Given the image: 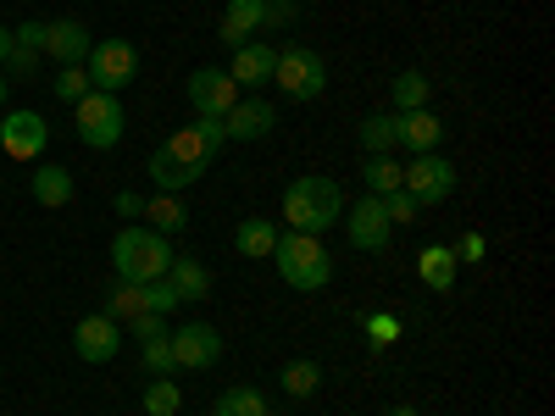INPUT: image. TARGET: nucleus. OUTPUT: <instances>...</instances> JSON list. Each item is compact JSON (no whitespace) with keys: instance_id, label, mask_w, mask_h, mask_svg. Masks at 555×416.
<instances>
[{"instance_id":"obj_11","label":"nucleus","mask_w":555,"mask_h":416,"mask_svg":"<svg viewBox=\"0 0 555 416\" xmlns=\"http://www.w3.org/2000/svg\"><path fill=\"white\" fill-rule=\"evenodd\" d=\"M44 145H51V122L39 112H7V122H0V151L12 161H39Z\"/></svg>"},{"instance_id":"obj_28","label":"nucleus","mask_w":555,"mask_h":416,"mask_svg":"<svg viewBox=\"0 0 555 416\" xmlns=\"http://www.w3.org/2000/svg\"><path fill=\"white\" fill-rule=\"evenodd\" d=\"M284 389H289L295 400H311V394L322 389V366H317L311 355H295V361L284 366Z\"/></svg>"},{"instance_id":"obj_15","label":"nucleus","mask_w":555,"mask_h":416,"mask_svg":"<svg viewBox=\"0 0 555 416\" xmlns=\"http://www.w3.org/2000/svg\"><path fill=\"white\" fill-rule=\"evenodd\" d=\"M261 28H267V0H228L217 34H222V44H234V51H240V44H250Z\"/></svg>"},{"instance_id":"obj_41","label":"nucleus","mask_w":555,"mask_h":416,"mask_svg":"<svg viewBox=\"0 0 555 416\" xmlns=\"http://www.w3.org/2000/svg\"><path fill=\"white\" fill-rule=\"evenodd\" d=\"M267 23L272 28H289L295 23V0H267Z\"/></svg>"},{"instance_id":"obj_43","label":"nucleus","mask_w":555,"mask_h":416,"mask_svg":"<svg viewBox=\"0 0 555 416\" xmlns=\"http://www.w3.org/2000/svg\"><path fill=\"white\" fill-rule=\"evenodd\" d=\"M7 51H12V34H7V28H0V62H7Z\"/></svg>"},{"instance_id":"obj_40","label":"nucleus","mask_w":555,"mask_h":416,"mask_svg":"<svg viewBox=\"0 0 555 416\" xmlns=\"http://www.w3.org/2000/svg\"><path fill=\"white\" fill-rule=\"evenodd\" d=\"M450 250H455V261H483V250H489V245H483V234H461Z\"/></svg>"},{"instance_id":"obj_16","label":"nucleus","mask_w":555,"mask_h":416,"mask_svg":"<svg viewBox=\"0 0 555 416\" xmlns=\"http://www.w3.org/2000/svg\"><path fill=\"white\" fill-rule=\"evenodd\" d=\"M272 67H278V51H272V44H261V39H250V44H240V51H234L228 78H234L240 89H261V83H272Z\"/></svg>"},{"instance_id":"obj_42","label":"nucleus","mask_w":555,"mask_h":416,"mask_svg":"<svg viewBox=\"0 0 555 416\" xmlns=\"http://www.w3.org/2000/svg\"><path fill=\"white\" fill-rule=\"evenodd\" d=\"M117 217H122V222H133V217H145V200H139L133 190H122V195H117Z\"/></svg>"},{"instance_id":"obj_20","label":"nucleus","mask_w":555,"mask_h":416,"mask_svg":"<svg viewBox=\"0 0 555 416\" xmlns=\"http://www.w3.org/2000/svg\"><path fill=\"white\" fill-rule=\"evenodd\" d=\"M167 284L178 289V300H183V306H190V300H206V295H211V272H206L195 256H172Z\"/></svg>"},{"instance_id":"obj_19","label":"nucleus","mask_w":555,"mask_h":416,"mask_svg":"<svg viewBox=\"0 0 555 416\" xmlns=\"http://www.w3.org/2000/svg\"><path fill=\"white\" fill-rule=\"evenodd\" d=\"M416 277H423L434 295H450L455 289V250L450 245H423L416 250Z\"/></svg>"},{"instance_id":"obj_38","label":"nucleus","mask_w":555,"mask_h":416,"mask_svg":"<svg viewBox=\"0 0 555 416\" xmlns=\"http://www.w3.org/2000/svg\"><path fill=\"white\" fill-rule=\"evenodd\" d=\"M378 200H384V211H389V222H395V227L416 222V211H423V206H416V200H411L405 190H395V195H378Z\"/></svg>"},{"instance_id":"obj_4","label":"nucleus","mask_w":555,"mask_h":416,"mask_svg":"<svg viewBox=\"0 0 555 416\" xmlns=\"http://www.w3.org/2000/svg\"><path fill=\"white\" fill-rule=\"evenodd\" d=\"M73 112H78V139H83L89 151H112L117 139H122V128H128L122 95H106V89H89Z\"/></svg>"},{"instance_id":"obj_30","label":"nucleus","mask_w":555,"mask_h":416,"mask_svg":"<svg viewBox=\"0 0 555 416\" xmlns=\"http://www.w3.org/2000/svg\"><path fill=\"white\" fill-rule=\"evenodd\" d=\"M178 405H183V389H178L172 378H151V389H145V416H178Z\"/></svg>"},{"instance_id":"obj_36","label":"nucleus","mask_w":555,"mask_h":416,"mask_svg":"<svg viewBox=\"0 0 555 416\" xmlns=\"http://www.w3.org/2000/svg\"><path fill=\"white\" fill-rule=\"evenodd\" d=\"M139 289H145V311H162V316H167V311H178V306H183V300H178V289L167 284V277H156V284H139Z\"/></svg>"},{"instance_id":"obj_22","label":"nucleus","mask_w":555,"mask_h":416,"mask_svg":"<svg viewBox=\"0 0 555 416\" xmlns=\"http://www.w3.org/2000/svg\"><path fill=\"white\" fill-rule=\"evenodd\" d=\"M234 250L240 256H250V261H272V250H278V222H267V217H250V222H240L234 227Z\"/></svg>"},{"instance_id":"obj_9","label":"nucleus","mask_w":555,"mask_h":416,"mask_svg":"<svg viewBox=\"0 0 555 416\" xmlns=\"http://www.w3.org/2000/svg\"><path fill=\"white\" fill-rule=\"evenodd\" d=\"M183 89H190L195 117H228V112H234V106L245 101V89H240L234 78H228L222 67H195Z\"/></svg>"},{"instance_id":"obj_7","label":"nucleus","mask_w":555,"mask_h":416,"mask_svg":"<svg viewBox=\"0 0 555 416\" xmlns=\"http://www.w3.org/2000/svg\"><path fill=\"white\" fill-rule=\"evenodd\" d=\"M400 190H405L416 206H439V200L455 195V167H450L439 151L411 156V167H400Z\"/></svg>"},{"instance_id":"obj_32","label":"nucleus","mask_w":555,"mask_h":416,"mask_svg":"<svg viewBox=\"0 0 555 416\" xmlns=\"http://www.w3.org/2000/svg\"><path fill=\"white\" fill-rule=\"evenodd\" d=\"M51 89H56V101L78 106V101H83V95H89V89H95V83H89V73H83V67H62V73L51 78Z\"/></svg>"},{"instance_id":"obj_34","label":"nucleus","mask_w":555,"mask_h":416,"mask_svg":"<svg viewBox=\"0 0 555 416\" xmlns=\"http://www.w3.org/2000/svg\"><path fill=\"white\" fill-rule=\"evenodd\" d=\"M128 334H133L139 344L167 339V316H162V311H139V316H128Z\"/></svg>"},{"instance_id":"obj_5","label":"nucleus","mask_w":555,"mask_h":416,"mask_svg":"<svg viewBox=\"0 0 555 416\" xmlns=\"http://www.w3.org/2000/svg\"><path fill=\"white\" fill-rule=\"evenodd\" d=\"M83 73L95 89H106V95H122V89L139 78V51L128 39H95L83 56Z\"/></svg>"},{"instance_id":"obj_1","label":"nucleus","mask_w":555,"mask_h":416,"mask_svg":"<svg viewBox=\"0 0 555 416\" xmlns=\"http://www.w3.org/2000/svg\"><path fill=\"white\" fill-rule=\"evenodd\" d=\"M339 217H345V195H339L334 178L311 172V178H295L289 190H284V222H289V234L322 239Z\"/></svg>"},{"instance_id":"obj_10","label":"nucleus","mask_w":555,"mask_h":416,"mask_svg":"<svg viewBox=\"0 0 555 416\" xmlns=\"http://www.w3.org/2000/svg\"><path fill=\"white\" fill-rule=\"evenodd\" d=\"M167 344H172V366H183V373H206V366L222 361V334L211 322H183L178 334H167Z\"/></svg>"},{"instance_id":"obj_45","label":"nucleus","mask_w":555,"mask_h":416,"mask_svg":"<svg viewBox=\"0 0 555 416\" xmlns=\"http://www.w3.org/2000/svg\"><path fill=\"white\" fill-rule=\"evenodd\" d=\"M389 416H416V405H395V411H389Z\"/></svg>"},{"instance_id":"obj_6","label":"nucleus","mask_w":555,"mask_h":416,"mask_svg":"<svg viewBox=\"0 0 555 416\" xmlns=\"http://www.w3.org/2000/svg\"><path fill=\"white\" fill-rule=\"evenodd\" d=\"M272 83L284 89L289 101H317L322 89H328V67H322V56L306 51V44H289V51H278Z\"/></svg>"},{"instance_id":"obj_3","label":"nucleus","mask_w":555,"mask_h":416,"mask_svg":"<svg viewBox=\"0 0 555 416\" xmlns=\"http://www.w3.org/2000/svg\"><path fill=\"white\" fill-rule=\"evenodd\" d=\"M272 261H278V277H284L289 289H300V295L328 289V277H334V256L322 250V239H311V234H278Z\"/></svg>"},{"instance_id":"obj_13","label":"nucleus","mask_w":555,"mask_h":416,"mask_svg":"<svg viewBox=\"0 0 555 416\" xmlns=\"http://www.w3.org/2000/svg\"><path fill=\"white\" fill-rule=\"evenodd\" d=\"M439 139H444V122H439L428 106H416V112H395V145H405L411 156L439 151Z\"/></svg>"},{"instance_id":"obj_33","label":"nucleus","mask_w":555,"mask_h":416,"mask_svg":"<svg viewBox=\"0 0 555 416\" xmlns=\"http://www.w3.org/2000/svg\"><path fill=\"white\" fill-rule=\"evenodd\" d=\"M167 151L183 156V161H195V167H211V151L201 145V133H195V128H178V133L167 139Z\"/></svg>"},{"instance_id":"obj_14","label":"nucleus","mask_w":555,"mask_h":416,"mask_svg":"<svg viewBox=\"0 0 555 416\" xmlns=\"http://www.w3.org/2000/svg\"><path fill=\"white\" fill-rule=\"evenodd\" d=\"M89 28L78 23V17H62V23H44V56H56L62 67H83V56H89Z\"/></svg>"},{"instance_id":"obj_17","label":"nucleus","mask_w":555,"mask_h":416,"mask_svg":"<svg viewBox=\"0 0 555 416\" xmlns=\"http://www.w3.org/2000/svg\"><path fill=\"white\" fill-rule=\"evenodd\" d=\"M272 128H278V112H272V101H261V95H256V101H240L234 112L222 117V133H228V139H267Z\"/></svg>"},{"instance_id":"obj_26","label":"nucleus","mask_w":555,"mask_h":416,"mask_svg":"<svg viewBox=\"0 0 555 416\" xmlns=\"http://www.w3.org/2000/svg\"><path fill=\"white\" fill-rule=\"evenodd\" d=\"M356 139H361V151H366V156H395V117H389V112L361 117Z\"/></svg>"},{"instance_id":"obj_31","label":"nucleus","mask_w":555,"mask_h":416,"mask_svg":"<svg viewBox=\"0 0 555 416\" xmlns=\"http://www.w3.org/2000/svg\"><path fill=\"white\" fill-rule=\"evenodd\" d=\"M139 311H145V289L122 284V277H117V289H112V300H106V316H112V322H128V316H139Z\"/></svg>"},{"instance_id":"obj_12","label":"nucleus","mask_w":555,"mask_h":416,"mask_svg":"<svg viewBox=\"0 0 555 416\" xmlns=\"http://www.w3.org/2000/svg\"><path fill=\"white\" fill-rule=\"evenodd\" d=\"M73 350H78V361H112L117 350H122V322H112L106 311H95V316H78V328H73Z\"/></svg>"},{"instance_id":"obj_18","label":"nucleus","mask_w":555,"mask_h":416,"mask_svg":"<svg viewBox=\"0 0 555 416\" xmlns=\"http://www.w3.org/2000/svg\"><path fill=\"white\" fill-rule=\"evenodd\" d=\"M156 183H162V195H178V190H190V183L206 172V167H195V161H183V156H172L167 145H156L151 151V167H145Z\"/></svg>"},{"instance_id":"obj_25","label":"nucleus","mask_w":555,"mask_h":416,"mask_svg":"<svg viewBox=\"0 0 555 416\" xmlns=\"http://www.w3.org/2000/svg\"><path fill=\"white\" fill-rule=\"evenodd\" d=\"M428 73L423 67H405V73H395V83H389V101H395V112H416V106H428Z\"/></svg>"},{"instance_id":"obj_29","label":"nucleus","mask_w":555,"mask_h":416,"mask_svg":"<svg viewBox=\"0 0 555 416\" xmlns=\"http://www.w3.org/2000/svg\"><path fill=\"white\" fill-rule=\"evenodd\" d=\"M361 178H366V195H395L400 190V161L395 156H366Z\"/></svg>"},{"instance_id":"obj_27","label":"nucleus","mask_w":555,"mask_h":416,"mask_svg":"<svg viewBox=\"0 0 555 416\" xmlns=\"http://www.w3.org/2000/svg\"><path fill=\"white\" fill-rule=\"evenodd\" d=\"M211 416H272V405H267V394H256V389H222L217 394V405H211Z\"/></svg>"},{"instance_id":"obj_37","label":"nucleus","mask_w":555,"mask_h":416,"mask_svg":"<svg viewBox=\"0 0 555 416\" xmlns=\"http://www.w3.org/2000/svg\"><path fill=\"white\" fill-rule=\"evenodd\" d=\"M145 373H151V378H172V373H178L167 339H151V344H145Z\"/></svg>"},{"instance_id":"obj_24","label":"nucleus","mask_w":555,"mask_h":416,"mask_svg":"<svg viewBox=\"0 0 555 416\" xmlns=\"http://www.w3.org/2000/svg\"><path fill=\"white\" fill-rule=\"evenodd\" d=\"M145 217H151V234H183L190 227V206H183L178 195H156V200H145Z\"/></svg>"},{"instance_id":"obj_35","label":"nucleus","mask_w":555,"mask_h":416,"mask_svg":"<svg viewBox=\"0 0 555 416\" xmlns=\"http://www.w3.org/2000/svg\"><path fill=\"white\" fill-rule=\"evenodd\" d=\"M366 339H373V350L395 344V339H400V316H389V311H373V316H366Z\"/></svg>"},{"instance_id":"obj_23","label":"nucleus","mask_w":555,"mask_h":416,"mask_svg":"<svg viewBox=\"0 0 555 416\" xmlns=\"http://www.w3.org/2000/svg\"><path fill=\"white\" fill-rule=\"evenodd\" d=\"M34 200L44 211H62L73 200V172L67 167H34Z\"/></svg>"},{"instance_id":"obj_21","label":"nucleus","mask_w":555,"mask_h":416,"mask_svg":"<svg viewBox=\"0 0 555 416\" xmlns=\"http://www.w3.org/2000/svg\"><path fill=\"white\" fill-rule=\"evenodd\" d=\"M44 56V23H23L12 28V51H7V73H34V62Z\"/></svg>"},{"instance_id":"obj_44","label":"nucleus","mask_w":555,"mask_h":416,"mask_svg":"<svg viewBox=\"0 0 555 416\" xmlns=\"http://www.w3.org/2000/svg\"><path fill=\"white\" fill-rule=\"evenodd\" d=\"M7 89H12V78H7V73H0V106H7Z\"/></svg>"},{"instance_id":"obj_8","label":"nucleus","mask_w":555,"mask_h":416,"mask_svg":"<svg viewBox=\"0 0 555 416\" xmlns=\"http://www.w3.org/2000/svg\"><path fill=\"white\" fill-rule=\"evenodd\" d=\"M345 239L361 250V256H378V250H389V211H384V200L378 195H361L356 206H345Z\"/></svg>"},{"instance_id":"obj_39","label":"nucleus","mask_w":555,"mask_h":416,"mask_svg":"<svg viewBox=\"0 0 555 416\" xmlns=\"http://www.w3.org/2000/svg\"><path fill=\"white\" fill-rule=\"evenodd\" d=\"M190 128H195V133H201V145H206V151H211V156H217V151H222V145H228V133H222V117H195V122H190Z\"/></svg>"},{"instance_id":"obj_2","label":"nucleus","mask_w":555,"mask_h":416,"mask_svg":"<svg viewBox=\"0 0 555 416\" xmlns=\"http://www.w3.org/2000/svg\"><path fill=\"white\" fill-rule=\"evenodd\" d=\"M112 266H117L122 284H156V277H167V266H172V245H167V234L122 222V234L112 239Z\"/></svg>"}]
</instances>
